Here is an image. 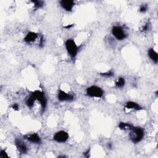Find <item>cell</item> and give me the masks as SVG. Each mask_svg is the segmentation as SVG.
<instances>
[{"label": "cell", "instance_id": "6da1fadb", "mask_svg": "<svg viewBox=\"0 0 158 158\" xmlns=\"http://www.w3.org/2000/svg\"><path fill=\"white\" fill-rule=\"evenodd\" d=\"M144 130L140 127H135L130 130L129 133V137L131 141L133 143H138L141 142L144 137Z\"/></svg>", "mask_w": 158, "mask_h": 158}, {"label": "cell", "instance_id": "7a4b0ae2", "mask_svg": "<svg viewBox=\"0 0 158 158\" xmlns=\"http://www.w3.org/2000/svg\"><path fill=\"white\" fill-rule=\"evenodd\" d=\"M65 48H66L68 54L71 58H76L78 52V46L76 42L72 39H69L65 42Z\"/></svg>", "mask_w": 158, "mask_h": 158}, {"label": "cell", "instance_id": "3957f363", "mask_svg": "<svg viewBox=\"0 0 158 158\" xmlns=\"http://www.w3.org/2000/svg\"><path fill=\"white\" fill-rule=\"evenodd\" d=\"M86 95L92 98H101L103 95V90L100 87L91 86L86 89Z\"/></svg>", "mask_w": 158, "mask_h": 158}, {"label": "cell", "instance_id": "277c9868", "mask_svg": "<svg viewBox=\"0 0 158 158\" xmlns=\"http://www.w3.org/2000/svg\"><path fill=\"white\" fill-rule=\"evenodd\" d=\"M32 95L34 96V98H35L36 100H38V101L40 103L43 111H45L47 104V99L45 93H44L43 91L36 90L33 91Z\"/></svg>", "mask_w": 158, "mask_h": 158}, {"label": "cell", "instance_id": "5b68a950", "mask_svg": "<svg viewBox=\"0 0 158 158\" xmlns=\"http://www.w3.org/2000/svg\"><path fill=\"white\" fill-rule=\"evenodd\" d=\"M112 33L118 40H123L127 38V35L121 26H114L112 29Z\"/></svg>", "mask_w": 158, "mask_h": 158}, {"label": "cell", "instance_id": "8992f818", "mask_svg": "<svg viewBox=\"0 0 158 158\" xmlns=\"http://www.w3.org/2000/svg\"><path fill=\"white\" fill-rule=\"evenodd\" d=\"M69 138L68 133L65 131H59L56 132L54 137L53 140L58 143H65L67 141Z\"/></svg>", "mask_w": 158, "mask_h": 158}, {"label": "cell", "instance_id": "52a82bcc", "mask_svg": "<svg viewBox=\"0 0 158 158\" xmlns=\"http://www.w3.org/2000/svg\"><path fill=\"white\" fill-rule=\"evenodd\" d=\"M15 144L16 148H17L18 151L22 153V154H26L27 153V147L25 145V144L19 139L15 140Z\"/></svg>", "mask_w": 158, "mask_h": 158}, {"label": "cell", "instance_id": "ba28073f", "mask_svg": "<svg viewBox=\"0 0 158 158\" xmlns=\"http://www.w3.org/2000/svg\"><path fill=\"white\" fill-rule=\"evenodd\" d=\"M58 99L61 101H70L74 99V96L65 93L63 90H59L58 95Z\"/></svg>", "mask_w": 158, "mask_h": 158}, {"label": "cell", "instance_id": "9c48e42d", "mask_svg": "<svg viewBox=\"0 0 158 158\" xmlns=\"http://www.w3.org/2000/svg\"><path fill=\"white\" fill-rule=\"evenodd\" d=\"M24 138L30 142L36 144H40L42 142L40 137H39V135L37 133L26 135L24 136Z\"/></svg>", "mask_w": 158, "mask_h": 158}, {"label": "cell", "instance_id": "30bf717a", "mask_svg": "<svg viewBox=\"0 0 158 158\" xmlns=\"http://www.w3.org/2000/svg\"><path fill=\"white\" fill-rule=\"evenodd\" d=\"M60 4L64 10L67 11H71L75 3L72 0H63L60 2Z\"/></svg>", "mask_w": 158, "mask_h": 158}, {"label": "cell", "instance_id": "8fae6325", "mask_svg": "<svg viewBox=\"0 0 158 158\" xmlns=\"http://www.w3.org/2000/svg\"><path fill=\"white\" fill-rule=\"evenodd\" d=\"M37 37H38V35L37 33L30 32L27 34V35H26L25 37L24 38V41L27 43H30L34 42L35 40H37Z\"/></svg>", "mask_w": 158, "mask_h": 158}, {"label": "cell", "instance_id": "7c38bea8", "mask_svg": "<svg viewBox=\"0 0 158 158\" xmlns=\"http://www.w3.org/2000/svg\"><path fill=\"white\" fill-rule=\"evenodd\" d=\"M125 108L129 109H134V110H141L142 108L138 104L133 101H129L126 103Z\"/></svg>", "mask_w": 158, "mask_h": 158}, {"label": "cell", "instance_id": "4fadbf2b", "mask_svg": "<svg viewBox=\"0 0 158 158\" xmlns=\"http://www.w3.org/2000/svg\"><path fill=\"white\" fill-rule=\"evenodd\" d=\"M148 56L150 57V58L155 62L156 64L157 63L158 61V55L157 52L154 50L153 48H150V50H148Z\"/></svg>", "mask_w": 158, "mask_h": 158}, {"label": "cell", "instance_id": "5bb4252c", "mask_svg": "<svg viewBox=\"0 0 158 158\" xmlns=\"http://www.w3.org/2000/svg\"><path fill=\"white\" fill-rule=\"evenodd\" d=\"M118 128H119L121 130H132L134 128V126L129 124V123H125V122H121L118 124Z\"/></svg>", "mask_w": 158, "mask_h": 158}, {"label": "cell", "instance_id": "9a60e30c", "mask_svg": "<svg viewBox=\"0 0 158 158\" xmlns=\"http://www.w3.org/2000/svg\"><path fill=\"white\" fill-rule=\"evenodd\" d=\"M35 98H34V96L31 95V96H30V97L27 99V101H26V104H27V106L29 108H32L34 106V103L35 101Z\"/></svg>", "mask_w": 158, "mask_h": 158}, {"label": "cell", "instance_id": "2e32d148", "mask_svg": "<svg viewBox=\"0 0 158 158\" xmlns=\"http://www.w3.org/2000/svg\"><path fill=\"white\" fill-rule=\"evenodd\" d=\"M125 81L123 77H120L118 78L117 81L116 82V86L117 88H122L125 85Z\"/></svg>", "mask_w": 158, "mask_h": 158}, {"label": "cell", "instance_id": "e0dca14e", "mask_svg": "<svg viewBox=\"0 0 158 158\" xmlns=\"http://www.w3.org/2000/svg\"><path fill=\"white\" fill-rule=\"evenodd\" d=\"M32 2L34 4L35 7L37 9L41 8L44 6V2L42 1H32Z\"/></svg>", "mask_w": 158, "mask_h": 158}, {"label": "cell", "instance_id": "ac0fdd59", "mask_svg": "<svg viewBox=\"0 0 158 158\" xmlns=\"http://www.w3.org/2000/svg\"><path fill=\"white\" fill-rule=\"evenodd\" d=\"M100 75L103 77H111L114 76V73L110 71H108L106 72L101 73Z\"/></svg>", "mask_w": 158, "mask_h": 158}, {"label": "cell", "instance_id": "d6986e66", "mask_svg": "<svg viewBox=\"0 0 158 158\" xmlns=\"http://www.w3.org/2000/svg\"><path fill=\"white\" fill-rule=\"evenodd\" d=\"M147 8H148V6L146 5V4H142V5L140 6V11L141 12H145L147 10Z\"/></svg>", "mask_w": 158, "mask_h": 158}, {"label": "cell", "instance_id": "ffe728a7", "mask_svg": "<svg viewBox=\"0 0 158 158\" xmlns=\"http://www.w3.org/2000/svg\"><path fill=\"white\" fill-rule=\"evenodd\" d=\"M150 24H149V23H147L146 25H144V26H143V29H142V30H143V32H146V31H148V30H149V29H150Z\"/></svg>", "mask_w": 158, "mask_h": 158}, {"label": "cell", "instance_id": "44dd1931", "mask_svg": "<svg viewBox=\"0 0 158 158\" xmlns=\"http://www.w3.org/2000/svg\"><path fill=\"white\" fill-rule=\"evenodd\" d=\"M7 156L6 153L5 152L4 150H1V152H0V157L1 158H5V157Z\"/></svg>", "mask_w": 158, "mask_h": 158}, {"label": "cell", "instance_id": "7402d4cb", "mask_svg": "<svg viewBox=\"0 0 158 158\" xmlns=\"http://www.w3.org/2000/svg\"><path fill=\"white\" fill-rule=\"evenodd\" d=\"M12 108L13 109H14V110L17 111V110H18V109H19V105L17 104V103H14V104H13L12 106Z\"/></svg>", "mask_w": 158, "mask_h": 158}, {"label": "cell", "instance_id": "603a6c76", "mask_svg": "<svg viewBox=\"0 0 158 158\" xmlns=\"http://www.w3.org/2000/svg\"><path fill=\"white\" fill-rule=\"evenodd\" d=\"M73 27V25H67V26H65V27H64V28L65 29H70Z\"/></svg>", "mask_w": 158, "mask_h": 158}, {"label": "cell", "instance_id": "cb8c5ba5", "mask_svg": "<svg viewBox=\"0 0 158 158\" xmlns=\"http://www.w3.org/2000/svg\"><path fill=\"white\" fill-rule=\"evenodd\" d=\"M108 148H111V143H109V144H108Z\"/></svg>", "mask_w": 158, "mask_h": 158}]
</instances>
